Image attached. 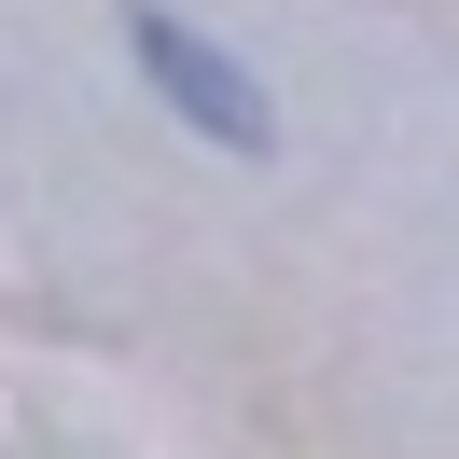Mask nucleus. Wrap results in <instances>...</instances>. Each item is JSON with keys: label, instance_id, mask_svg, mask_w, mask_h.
<instances>
[{"label": "nucleus", "instance_id": "f257e3e1", "mask_svg": "<svg viewBox=\"0 0 459 459\" xmlns=\"http://www.w3.org/2000/svg\"><path fill=\"white\" fill-rule=\"evenodd\" d=\"M126 42H140V70H153V98H168L195 140H223V153H264V84L223 56L209 29H181L168 0H126Z\"/></svg>", "mask_w": 459, "mask_h": 459}]
</instances>
